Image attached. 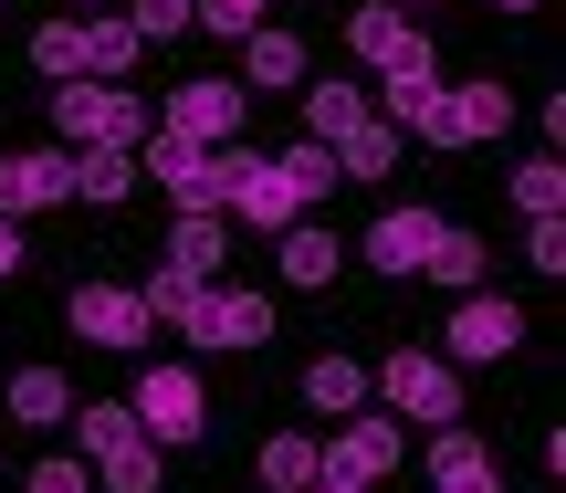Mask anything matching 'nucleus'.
I'll return each instance as SVG.
<instances>
[{"label":"nucleus","instance_id":"nucleus-1","mask_svg":"<svg viewBox=\"0 0 566 493\" xmlns=\"http://www.w3.org/2000/svg\"><path fill=\"white\" fill-rule=\"evenodd\" d=\"M137 179H158V189H168V210H221L231 158H221V147L168 137V126H147V137H137Z\"/></svg>","mask_w":566,"mask_h":493},{"label":"nucleus","instance_id":"nucleus-2","mask_svg":"<svg viewBox=\"0 0 566 493\" xmlns=\"http://www.w3.org/2000/svg\"><path fill=\"white\" fill-rule=\"evenodd\" d=\"M367 389L388 399V420H430V431H441V420H462V368H451V357H430V347H399Z\"/></svg>","mask_w":566,"mask_h":493},{"label":"nucleus","instance_id":"nucleus-3","mask_svg":"<svg viewBox=\"0 0 566 493\" xmlns=\"http://www.w3.org/2000/svg\"><path fill=\"white\" fill-rule=\"evenodd\" d=\"M53 126H63L74 147H137L158 116H147L126 84H95V74H84V84H63V95H53Z\"/></svg>","mask_w":566,"mask_h":493},{"label":"nucleus","instance_id":"nucleus-4","mask_svg":"<svg viewBox=\"0 0 566 493\" xmlns=\"http://www.w3.org/2000/svg\"><path fill=\"white\" fill-rule=\"evenodd\" d=\"M126 410H137V431L158 441V452H189V441L210 431V389H200V368H147Z\"/></svg>","mask_w":566,"mask_h":493},{"label":"nucleus","instance_id":"nucleus-5","mask_svg":"<svg viewBox=\"0 0 566 493\" xmlns=\"http://www.w3.org/2000/svg\"><path fill=\"white\" fill-rule=\"evenodd\" d=\"M242 116H252V95L231 74H189V84H168V105H158V126H168V137H189V147H231V137H242Z\"/></svg>","mask_w":566,"mask_h":493},{"label":"nucleus","instance_id":"nucleus-6","mask_svg":"<svg viewBox=\"0 0 566 493\" xmlns=\"http://www.w3.org/2000/svg\"><path fill=\"white\" fill-rule=\"evenodd\" d=\"M514 347H525V305H514V294H483V284H472L462 305H451V357H472V368H504Z\"/></svg>","mask_w":566,"mask_h":493},{"label":"nucleus","instance_id":"nucleus-7","mask_svg":"<svg viewBox=\"0 0 566 493\" xmlns=\"http://www.w3.org/2000/svg\"><path fill=\"white\" fill-rule=\"evenodd\" d=\"M504 116H514L504 84H441L430 116H420V137L430 147H483V137H504Z\"/></svg>","mask_w":566,"mask_h":493},{"label":"nucleus","instance_id":"nucleus-8","mask_svg":"<svg viewBox=\"0 0 566 493\" xmlns=\"http://www.w3.org/2000/svg\"><path fill=\"white\" fill-rule=\"evenodd\" d=\"M74 200V158L63 147H11L0 158V221H32V210H63Z\"/></svg>","mask_w":566,"mask_h":493},{"label":"nucleus","instance_id":"nucleus-9","mask_svg":"<svg viewBox=\"0 0 566 493\" xmlns=\"http://www.w3.org/2000/svg\"><path fill=\"white\" fill-rule=\"evenodd\" d=\"M315 452H325V473H336V483H388L409 441H399V420H367V410H346V420H336V441H315Z\"/></svg>","mask_w":566,"mask_h":493},{"label":"nucleus","instance_id":"nucleus-10","mask_svg":"<svg viewBox=\"0 0 566 493\" xmlns=\"http://www.w3.org/2000/svg\"><path fill=\"white\" fill-rule=\"evenodd\" d=\"M74 336H84V347H147V336H158V326H147V305H137V284H74Z\"/></svg>","mask_w":566,"mask_h":493},{"label":"nucleus","instance_id":"nucleus-11","mask_svg":"<svg viewBox=\"0 0 566 493\" xmlns=\"http://www.w3.org/2000/svg\"><path fill=\"white\" fill-rule=\"evenodd\" d=\"M189 336H200V347H263V336H273V305H263V294H231V284H200Z\"/></svg>","mask_w":566,"mask_h":493},{"label":"nucleus","instance_id":"nucleus-12","mask_svg":"<svg viewBox=\"0 0 566 493\" xmlns=\"http://www.w3.org/2000/svg\"><path fill=\"white\" fill-rule=\"evenodd\" d=\"M346 42H357V63L367 74H388V63H409V53H430V32L399 11V0H367L357 21H346Z\"/></svg>","mask_w":566,"mask_h":493},{"label":"nucleus","instance_id":"nucleus-13","mask_svg":"<svg viewBox=\"0 0 566 493\" xmlns=\"http://www.w3.org/2000/svg\"><path fill=\"white\" fill-rule=\"evenodd\" d=\"M221 263H231V221H221V210H179V221H168V273L221 284Z\"/></svg>","mask_w":566,"mask_h":493},{"label":"nucleus","instance_id":"nucleus-14","mask_svg":"<svg viewBox=\"0 0 566 493\" xmlns=\"http://www.w3.org/2000/svg\"><path fill=\"white\" fill-rule=\"evenodd\" d=\"M430 483H441V493H504V483H493V452L462 431V420L430 431Z\"/></svg>","mask_w":566,"mask_h":493},{"label":"nucleus","instance_id":"nucleus-15","mask_svg":"<svg viewBox=\"0 0 566 493\" xmlns=\"http://www.w3.org/2000/svg\"><path fill=\"white\" fill-rule=\"evenodd\" d=\"M430 95H441V63H430V53H409V63H388V74H378V116L399 126V137H420Z\"/></svg>","mask_w":566,"mask_h":493},{"label":"nucleus","instance_id":"nucleus-16","mask_svg":"<svg viewBox=\"0 0 566 493\" xmlns=\"http://www.w3.org/2000/svg\"><path fill=\"white\" fill-rule=\"evenodd\" d=\"M430 231H441V210H388V221L367 231V263H378V273H420Z\"/></svg>","mask_w":566,"mask_h":493},{"label":"nucleus","instance_id":"nucleus-17","mask_svg":"<svg viewBox=\"0 0 566 493\" xmlns=\"http://www.w3.org/2000/svg\"><path fill=\"white\" fill-rule=\"evenodd\" d=\"M0 410H11L21 431H63V410H74V378H63V368H21Z\"/></svg>","mask_w":566,"mask_h":493},{"label":"nucleus","instance_id":"nucleus-18","mask_svg":"<svg viewBox=\"0 0 566 493\" xmlns=\"http://www.w3.org/2000/svg\"><path fill=\"white\" fill-rule=\"evenodd\" d=\"M399 126H388V116H357V126H346V137H336V179H388V168H399Z\"/></svg>","mask_w":566,"mask_h":493},{"label":"nucleus","instance_id":"nucleus-19","mask_svg":"<svg viewBox=\"0 0 566 493\" xmlns=\"http://www.w3.org/2000/svg\"><path fill=\"white\" fill-rule=\"evenodd\" d=\"M126 189H137V147H74V200L116 210Z\"/></svg>","mask_w":566,"mask_h":493},{"label":"nucleus","instance_id":"nucleus-20","mask_svg":"<svg viewBox=\"0 0 566 493\" xmlns=\"http://www.w3.org/2000/svg\"><path fill=\"white\" fill-rule=\"evenodd\" d=\"M74 32H84V74H95V84H116V74H126V63H137V53H147V42H137V32H126V11H84V21H74Z\"/></svg>","mask_w":566,"mask_h":493},{"label":"nucleus","instance_id":"nucleus-21","mask_svg":"<svg viewBox=\"0 0 566 493\" xmlns=\"http://www.w3.org/2000/svg\"><path fill=\"white\" fill-rule=\"evenodd\" d=\"M483 263H493V252L483 242H472V231H430V252H420V273H430V284H451V294H472V284H483Z\"/></svg>","mask_w":566,"mask_h":493},{"label":"nucleus","instance_id":"nucleus-22","mask_svg":"<svg viewBox=\"0 0 566 493\" xmlns=\"http://www.w3.org/2000/svg\"><path fill=\"white\" fill-rule=\"evenodd\" d=\"M304 410H325V420L367 410V368L357 357H315V368H304Z\"/></svg>","mask_w":566,"mask_h":493},{"label":"nucleus","instance_id":"nucleus-23","mask_svg":"<svg viewBox=\"0 0 566 493\" xmlns=\"http://www.w3.org/2000/svg\"><path fill=\"white\" fill-rule=\"evenodd\" d=\"M283 284H336V231H315V221H283Z\"/></svg>","mask_w":566,"mask_h":493},{"label":"nucleus","instance_id":"nucleus-24","mask_svg":"<svg viewBox=\"0 0 566 493\" xmlns=\"http://www.w3.org/2000/svg\"><path fill=\"white\" fill-rule=\"evenodd\" d=\"M315 473H325L315 431H273V441H263V493H304Z\"/></svg>","mask_w":566,"mask_h":493},{"label":"nucleus","instance_id":"nucleus-25","mask_svg":"<svg viewBox=\"0 0 566 493\" xmlns=\"http://www.w3.org/2000/svg\"><path fill=\"white\" fill-rule=\"evenodd\" d=\"M357 116H367V84H315V95H304V137L315 147H336Z\"/></svg>","mask_w":566,"mask_h":493},{"label":"nucleus","instance_id":"nucleus-26","mask_svg":"<svg viewBox=\"0 0 566 493\" xmlns=\"http://www.w3.org/2000/svg\"><path fill=\"white\" fill-rule=\"evenodd\" d=\"M63 420H74V431H84V452H126V441H147L137 431V410H126V399H84V410H63Z\"/></svg>","mask_w":566,"mask_h":493},{"label":"nucleus","instance_id":"nucleus-27","mask_svg":"<svg viewBox=\"0 0 566 493\" xmlns=\"http://www.w3.org/2000/svg\"><path fill=\"white\" fill-rule=\"evenodd\" d=\"M137 305H147V326H179L189 336V315H200V284H189V273H147V284H137Z\"/></svg>","mask_w":566,"mask_h":493},{"label":"nucleus","instance_id":"nucleus-28","mask_svg":"<svg viewBox=\"0 0 566 493\" xmlns=\"http://www.w3.org/2000/svg\"><path fill=\"white\" fill-rule=\"evenodd\" d=\"M242 53H252V95L263 84H304V42L294 32H242Z\"/></svg>","mask_w":566,"mask_h":493},{"label":"nucleus","instance_id":"nucleus-29","mask_svg":"<svg viewBox=\"0 0 566 493\" xmlns=\"http://www.w3.org/2000/svg\"><path fill=\"white\" fill-rule=\"evenodd\" d=\"M95 473H105V493H158L168 462H158V441H126V452H105Z\"/></svg>","mask_w":566,"mask_h":493},{"label":"nucleus","instance_id":"nucleus-30","mask_svg":"<svg viewBox=\"0 0 566 493\" xmlns=\"http://www.w3.org/2000/svg\"><path fill=\"white\" fill-rule=\"evenodd\" d=\"M273 168H283V179H294V200H304V210H315L325 189H336V147H315V137H304V147H283Z\"/></svg>","mask_w":566,"mask_h":493},{"label":"nucleus","instance_id":"nucleus-31","mask_svg":"<svg viewBox=\"0 0 566 493\" xmlns=\"http://www.w3.org/2000/svg\"><path fill=\"white\" fill-rule=\"evenodd\" d=\"M514 200H525L535 221H546V210H566V158H556V147H546V158H525V168H514Z\"/></svg>","mask_w":566,"mask_h":493},{"label":"nucleus","instance_id":"nucleus-32","mask_svg":"<svg viewBox=\"0 0 566 493\" xmlns=\"http://www.w3.org/2000/svg\"><path fill=\"white\" fill-rule=\"evenodd\" d=\"M189 21H200V0H126V32L137 42H179Z\"/></svg>","mask_w":566,"mask_h":493},{"label":"nucleus","instance_id":"nucleus-33","mask_svg":"<svg viewBox=\"0 0 566 493\" xmlns=\"http://www.w3.org/2000/svg\"><path fill=\"white\" fill-rule=\"evenodd\" d=\"M32 63L74 84V74H84V32H74V21H42V32H32Z\"/></svg>","mask_w":566,"mask_h":493},{"label":"nucleus","instance_id":"nucleus-34","mask_svg":"<svg viewBox=\"0 0 566 493\" xmlns=\"http://www.w3.org/2000/svg\"><path fill=\"white\" fill-rule=\"evenodd\" d=\"M263 11H283V0H200V32H263Z\"/></svg>","mask_w":566,"mask_h":493},{"label":"nucleus","instance_id":"nucleus-35","mask_svg":"<svg viewBox=\"0 0 566 493\" xmlns=\"http://www.w3.org/2000/svg\"><path fill=\"white\" fill-rule=\"evenodd\" d=\"M525 263H535V273H566V221H556V210L525 231Z\"/></svg>","mask_w":566,"mask_h":493},{"label":"nucleus","instance_id":"nucleus-36","mask_svg":"<svg viewBox=\"0 0 566 493\" xmlns=\"http://www.w3.org/2000/svg\"><path fill=\"white\" fill-rule=\"evenodd\" d=\"M32 493H95V473H84V462H63V452H53V462H42V473H32Z\"/></svg>","mask_w":566,"mask_h":493},{"label":"nucleus","instance_id":"nucleus-37","mask_svg":"<svg viewBox=\"0 0 566 493\" xmlns=\"http://www.w3.org/2000/svg\"><path fill=\"white\" fill-rule=\"evenodd\" d=\"M21 263H32V252H21V221H0V284H11Z\"/></svg>","mask_w":566,"mask_h":493},{"label":"nucleus","instance_id":"nucleus-38","mask_svg":"<svg viewBox=\"0 0 566 493\" xmlns=\"http://www.w3.org/2000/svg\"><path fill=\"white\" fill-rule=\"evenodd\" d=\"M304 493H367V483H336V473H315V483H304Z\"/></svg>","mask_w":566,"mask_h":493},{"label":"nucleus","instance_id":"nucleus-39","mask_svg":"<svg viewBox=\"0 0 566 493\" xmlns=\"http://www.w3.org/2000/svg\"><path fill=\"white\" fill-rule=\"evenodd\" d=\"M493 11H535V0H493Z\"/></svg>","mask_w":566,"mask_h":493},{"label":"nucleus","instance_id":"nucleus-40","mask_svg":"<svg viewBox=\"0 0 566 493\" xmlns=\"http://www.w3.org/2000/svg\"><path fill=\"white\" fill-rule=\"evenodd\" d=\"M84 11H105V0H74V21H84Z\"/></svg>","mask_w":566,"mask_h":493},{"label":"nucleus","instance_id":"nucleus-41","mask_svg":"<svg viewBox=\"0 0 566 493\" xmlns=\"http://www.w3.org/2000/svg\"><path fill=\"white\" fill-rule=\"evenodd\" d=\"M399 11H409V0H399Z\"/></svg>","mask_w":566,"mask_h":493}]
</instances>
